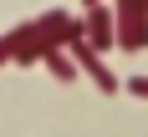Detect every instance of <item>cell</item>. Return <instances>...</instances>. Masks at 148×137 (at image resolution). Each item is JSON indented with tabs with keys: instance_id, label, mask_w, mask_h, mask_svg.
<instances>
[{
	"instance_id": "6da1fadb",
	"label": "cell",
	"mask_w": 148,
	"mask_h": 137,
	"mask_svg": "<svg viewBox=\"0 0 148 137\" xmlns=\"http://www.w3.org/2000/svg\"><path fill=\"white\" fill-rule=\"evenodd\" d=\"M112 46L123 51H143L148 46V5L143 0H118V10H112Z\"/></svg>"
},
{
	"instance_id": "7a4b0ae2",
	"label": "cell",
	"mask_w": 148,
	"mask_h": 137,
	"mask_svg": "<svg viewBox=\"0 0 148 137\" xmlns=\"http://www.w3.org/2000/svg\"><path fill=\"white\" fill-rule=\"evenodd\" d=\"M36 36H41V46H46V51H56V46L82 41V20H77L72 10L51 5V10H41V15H36Z\"/></svg>"
},
{
	"instance_id": "3957f363",
	"label": "cell",
	"mask_w": 148,
	"mask_h": 137,
	"mask_svg": "<svg viewBox=\"0 0 148 137\" xmlns=\"http://www.w3.org/2000/svg\"><path fill=\"white\" fill-rule=\"evenodd\" d=\"M66 51H72V61L82 66V71H87V81L102 91V97H118V91H123V76H118V71H112V66L102 61V51H92L87 41H72Z\"/></svg>"
},
{
	"instance_id": "277c9868",
	"label": "cell",
	"mask_w": 148,
	"mask_h": 137,
	"mask_svg": "<svg viewBox=\"0 0 148 137\" xmlns=\"http://www.w3.org/2000/svg\"><path fill=\"white\" fill-rule=\"evenodd\" d=\"M112 10H107L102 0L97 5H87V15H82V41L92 46V51H112Z\"/></svg>"
},
{
	"instance_id": "5b68a950",
	"label": "cell",
	"mask_w": 148,
	"mask_h": 137,
	"mask_svg": "<svg viewBox=\"0 0 148 137\" xmlns=\"http://www.w3.org/2000/svg\"><path fill=\"white\" fill-rule=\"evenodd\" d=\"M41 66H46L51 76H56V81H77V76H82V66L72 61V51H66V46H56V51H46V56H41Z\"/></svg>"
},
{
	"instance_id": "8992f818",
	"label": "cell",
	"mask_w": 148,
	"mask_h": 137,
	"mask_svg": "<svg viewBox=\"0 0 148 137\" xmlns=\"http://www.w3.org/2000/svg\"><path fill=\"white\" fill-rule=\"evenodd\" d=\"M0 66H15V41H10V30L0 36Z\"/></svg>"
},
{
	"instance_id": "52a82bcc",
	"label": "cell",
	"mask_w": 148,
	"mask_h": 137,
	"mask_svg": "<svg viewBox=\"0 0 148 137\" xmlns=\"http://www.w3.org/2000/svg\"><path fill=\"white\" fill-rule=\"evenodd\" d=\"M123 91H133V97H143V102H148V76H128Z\"/></svg>"
},
{
	"instance_id": "ba28073f",
	"label": "cell",
	"mask_w": 148,
	"mask_h": 137,
	"mask_svg": "<svg viewBox=\"0 0 148 137\" xmlns=\"http://www.w3.org/2000/svg\"><path fill=\"white\" fill-rule=\"evenodd\" d=\"M82 5H97V0H82Z\"/></svg>"
},
{
	"instance_id": "9c48e42d",
	"label": "cell",
	"mask_w": 148,
	"mask_h": 137,
	"mask_svg": "<svg viewBox=\"0 0 148 137\" xmlns=\"http://www.w3.org/2000/svg\"><path fill=\"white\" fill-rule=\"evenodd\" d=\"M143 5H148V0H143Z\"/></svg>"
}]
</instances>
